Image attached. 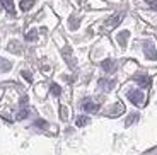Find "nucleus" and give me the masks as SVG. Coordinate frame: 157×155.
<instances>
[{"instance_id": "nucleus-5", "label": "nucleus", "mask_w": 157, "mask_h": 155, "mask_svg": "<svg viewBox=\"0 0 157 155\" xmlns=\"http://www.w3.org/2000/svg\"><path fill=\"white\" fill-rule=\"evenodd\" d=\"M123 21V16L121 14H114V16H111L109 19L106 21V27H116L118 24Z\"/></svg>"}, {"instance_id": "nucleus-13", "label": "nucleus", "mask_w": 157, "mask_h": 155, "mask_svg": "<svg viewBox=\"0 0 157 155\" xmlns=\"http://www.w3.org/2000/svg\"><path fill=\"white\" fill-rule=\"evenodd\" d=\"M2 4H4V7L14 16V0H2Z\"/></svg>"}, {"instance_id": "nucleus-10", "label": "nucleus", "mask_w": 157, "mask_h": 155, "mask_svg": "<svg viewBox=\"0 0 157 155\" xmlns=\"http://www.w3.org/2000/svg\"><path fill=\"white\" fill-rule=\"evenodd\" d=\"M12 68V63L5 58H0V74H4V72H9Z\"/></svg>"}, {"instance_id": "nucleus-8", "label": "nucleus", "mask_w": 157, "mask_h": 155, "mask_svg": "<svg viewBox=\"0 0 157 155\" xmlns=\"http://www.w3.org/2000/svg\"><path fill=\"white\" fill-rule=\"evenodd\" d=\"M33 5H34V0H21V4H19V9L22 12H28L33 9Z\"/></svg>"}, {"instance_id": "nucleus-9", "label": "nucleus", "mask_w": 157, "mask_h": 155, "mask_svg": "<svg viewBox=\"0 0 157 155\" xmlns=\"http://www.w3.org/2000/svg\"><path fill=\"white\" fill-rule=\"evenodd\" d=\"M113 85H114L113 80H106V78H101V80H99V87L104 89V90H111V89H113Z\"/></svg>"}, {"instance_id": "nucleus-12", "label": "nucleus", "mask_w": 157, "mask_h": 155, "mask_svg": "<svg viewBox=\"0 0 157 155\" xmlns=\"http://www.w3.org/2000/svg\"><path fill=\"white\" fill-rule=\"evenodd\" d=\"M86 124H89V118L87 116H78L77 121H75V126H77V128H82Z\"/></svg>"}, {"instance_id": "nucleus-7", "label": "nucleus", "mask_w": 157, "mask_h": 155, "mask_svg": "<svg viewBox=\"0 0 157 155\" xmlns=\"http://www.w3.org/2000/svg\"><path fill=\"white\" fill-rule=\"evenodd\" d=\"M101 66L104 68V72H108V74H111V72H114V68H116V65H114V62L113 60H104V62L101 63Z\"/></svg>"}, {"instance_id": "nucleus-2", "label": "nucleus", "mask_w": 157, "mask_h": 155, "mask_svg": "<svg viewBox=\"0 0 157 155\" xmlns=\"http://www.w3.org/2000/svg\"><path fill=\"white\" fill-rule=\"evenodd\" d=\"M144 53H145V56L149 60H157V50L152 41H145L144 43Z\"/></svg>"}, {"instance_id": "nucleus-25", "label": "nucleus", "mask_w": 157, "mask_h": 155, "mask_svg": "<svg viewBox=\"0 0 157 155\" xmlns=\"http://www.w3.org/2000/svg\"><path fill=\"white\" fill-rule=\"evenodd\" d=\"M0 9H2V7H0Z\"/></svg>"}, {"instance_id": "nucleus-6", "label": "nucleus", "mask_w": 157, "mask_h": 155, "mask_svg": "<svg viewBox=\"0 0 157 155\" xmlns=\"http://www.w3.org/2000/svg\"><path fill=\"white\" fill-rule=\"evenodd\" d=\"M130 38V32L128 31H121L116 34V41L120 43V46H126V41H128Z\"/></svg>"}, {"instance_id": "nucleus-21", "label": "nucleus", "mask_w": 157, "mask_h": 155, "mask_svg": "<svg viewBox=\"0 0 157 155\" xmlns=\"http://www.w3.org/2000/svg\"><path fill=\"white\" fill-rule=\"evenodd\" d=\"M34 126H38V128H48V123L43 119H38V121H34Z\"/></svg>"}, {"instance_id": "nucleus-20", "label": "nucleus", "mask_w": 157, "mask_h": 155, "mask_svg": "<svg viewBox=\"0 0 157 155\" xmlns=\"http://www.w3.org/2000/svg\"><path fill=\"white\" fill-rule=\"evenodd\" d=\"M123 111V106L121 104H116L114 106V109H111V116H118L116 112H121Z\"/></svg>"}, {"instance_id": "nucleus-3", "label": "nucleus", "mask_w": 157, "mask_h": 155, "mask_svg": "<svg viewBox=\"0 0 157 155\" xmlns=\"http://www.w3.org/2000/svg\"><path fill=\"white\" fill-rule=\"evenodd\" d=\"M133 80L137 82L140 87H150V84H152V80H150V77H147V75H135Z\"/></svg>"}, {"instance_id": "nucleus-4", "label": "nucleus", "mask_w": 157, "mask_h": 155, "mask_svg": "<svg viewBox=\"0 0 157 155\" xmlns=\"http://www.w3.org/2000/svg\"><path fill=\"white\" fill-rule=\"evenodd\" d=\"M82 109H84L86 112H98V111H99V104L92 102L90 99H86V102L82 104Z\"/></svg>"}, {"instance_id": "nucleus-17", "label": "nucleus", "mask_w": 157, "mask_h": 155, "mask_svg": "<svg viewBox=\"0 0 157 155\" xmlns=\"http://www.w3.org/2000/svg\"><path fill=\"white\" fill-rule=\"evenodd\" d=\"M28 116H29V109H26V108H24V109H21V111L19 112H17V119H28Z\"/></svg>"}, {"instance_id": "nucleus-11", "label": "nucleus", "mask_w": 157, "mask_h": 155, "mask_svg": "<svg viewBox=\"0 0 157 155\" xmlns=\"http://www.w3.org/2000/svg\"><path fill=\"white\" fill-rule=\"evenodd\" d=\"M7 50L10 51V53H14V55H19L21 53V48H19V43H17V41H10L9 46H7Z\"/></svg>"}, {"instance_id": "nucleus-18", "label": "nucleus", "mask_w": 157, "mask_h": 155, "mask_svg": "<svg viewBox=\"0 0 157 155\" xmlns=\"http://www.w3.org/2000/svg\"><path fill=\"white\" fill-rule=\"evenodd\" d=\"M78 24H80V21H78L77 17H74V16H72V17H70V29H77V27H78Z\"/></svg>"}, {"instance_id": "nucleus-22", "label": "nucleus", "mask_w": 157, "mask_h": 155, "mask_svg": "<svg viewBox=\"0 0 157 155\" xmlns=\"http://www.w3.org/2000/svg\"><path fill=\"white\" fill-rule=\"evenodd\" d=\"M21 75H22V77L26 78L28 82H31V80H33V77H31V72H28V70H24V72H21Z\"/></svg>"}, {"instance_id": "nucleus-15", "label": "nucleus", "mask_w": 157, "mask_h": 155, "mask_svg": "<svg viewBox=\"0 0 157 155\" xmlns=\"http://www.w3.org/2000/svg\"><path fill=\"white\" fill-rule=\"evenodd\" d=\"M50 90H51V94H53V96H56V97H58L60 94H62V87H60L58 84H51Z\"/></svg>"}, {"instance_id": "nucleus-14", "label": "nucleus", "mask_w": 157, "mask_h": 155, "mask_svg": "<svg viewBox=\"0 0 157 155\" xmlns=\"http://www.w3.org/2000/svg\"><path fill=\"white\" fill-rule=\"evenodd\" d=\"M38 39V31L36 29H31V31L26 34V41H36Z\"/></svg>"}, {"instance_id": "nucleus-19", "label": "nucleus", "mask_w": 157, "mask_h": 155, "mask_svg": "<svg viewBox=\"0 0 157 155\" xmlns=\"http://www.w3.org/2000/svg\"><path fill=\"white\" fill-rule=\"evenodd\" d=\"M60 118H62V119H68V109L67 108H60Z\"/></svg>"}, {"instance_id": "nucleus-1", "label": "nucleus", "mask_w": 157, "mask_h": 155, "mask_svg": "<svg viewBox=\"0 0 157 155\" xmlns=\"http://www.w3.org/2000/svg\"><path fill=\"white\" fill-rule=\"evenodd\" d=\"M128 99L132 102H133L135 106H144L145 104V96H144V92L142 90H138V89H132V90H128Z\"/></svg>"}, {"instance_id": "nucleus-23", "label": "nucleus", "mask_w": 157, "mask_h": 155, "mask_svg": "<svg viewBox=\"0 0 157 155\" xmlns=\"http://www.w3.org/2000/svg\"><path fill=\"white\" fill-rule=\"evenodd\" d=\"M147 4H149V7L152 9V10H157V0H145Z\"/></svg>"}, {"instance_id": "nucleus-16", "label": "nucleus", "mask_w": 157, "mask_h": 155, "mask_svg": "<svg viewBox=\"0 0 157 155\" xmlns=\"http://www.w3.org/2000/svg\"><path fill=\"white\" fill-rule=\"evenodd\" d=\"M137 119H138V114H137V112H132V114H130V116L126 118L125 124H126V126H130V124H133V123H135V121H137Z\"/></svg>"}, {"instance_id": "nucleus-24", "label": "nucleus", "mask_w": 157, "mask_h": 155, "mask_svg": "<svg viewBox=\"0 0 157 155\" xmlns=\"http://www.w3.org/2000/svg\"><path fill=\"white\" fill-rule=\"evenodd\" d=\"M19 102H21V108H22V106H28V97L24 96L22 99H21V101H19Z\"/></svg>"}]
</instances>
